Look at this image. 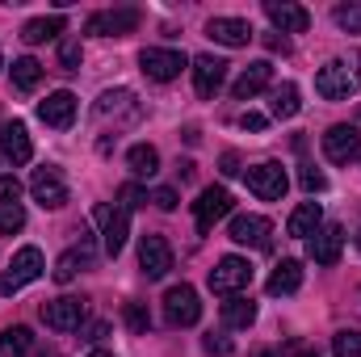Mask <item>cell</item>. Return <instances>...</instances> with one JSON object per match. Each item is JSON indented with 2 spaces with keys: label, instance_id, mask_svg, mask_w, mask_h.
I'll use <instances>...</instances> for the list:
<instances>
[{
  "label": "cell",
  "instance_id": "cell-1",
  "mask_svg": "<svg viewBox=\"0 0 361 357\" xmlns=\"http://www.w3.org/2000/svg\"><path fill=\"white\" fill-rule=\"evenodd\" d=\"M92 219H97V227H101V244H105V253L118 257V253L126 248V236H130V210H122L118 202H114V206L101 202V206L92 210Z\"/></svg>",
  "mask_w": 361,
  "mask_h": 357
},
{
  "label": "cell",
  "instance_id": "cell-2",
  "mask_svg": "<svg viewBox=\"0 0 361 357\" xmlns=\"http://www.w3.org/2000/svg\"><path fill=\"white\" fill-rule=\"evenodd\" d=\"M42 253L34 248V244H25V248H17L13 253V261H8V269L0 273V294H17L21 286H30L34 277H42Z\"/></svg>",
  "mask_w": 361,
  "mask_h": 357
},
{
  "label": "cell",
  "instance_id": "cell-3",
  "mask_svg": "<svg viewBox=\"0 0 361 357\" xmlns=\"http://www.w3.org/2000/svg\"><path fill=\"white\" fill-rule=\"evenodd\" d=\"M357 76L349 72V63L345 59H332V63H324L319 72H315V92L324 97V101H349L353 92H357Z\"/></svg>",
  "mask_w": 361,
  "mask_h": 357
},
{
  "label": "cell",
  "instance_id": "cell-4",
  "mask_svg": "<svg viewBox=\"0 0 361 357\" xmlns=\"http://www.w3.org/2000/svg\"><path fill=\"white\" fill-rule=\"evenodd\" d=\"M185 55L173 51V47H147L143 55H139V68L147 72V80H156V85H169V80H177L180 72H185Z\"/></svg>",
  "mask_w": 361,
  "mask_h": 357
},
{
  "label": "cell",
  "instance_id": "cell-5",
  "mask_svg": "<svg viewBox=\"0 0 361 357\" xmlns=\"http://www.w3.org/2000/svg\"><path fill=\"white\" fill-rule=\"evenodd\" d=\"M252 286V265L244 261V257H223L219 265L210 269V290L214 294H240V290H248Z\"/></svg>",
  "mask_w": 361,
  "mask_h": 357
},
{
  "label": "cell",
  "instance_id": "cell-6",
  "mask_svg": "<svg viewBox=\"0 0 361 357\" xmlns=\"http://www.w3.org/2000/svg\"><path fill=\"white\" fill-rule=\"evenodd\" d=\"M139 8H105V13H92L85 21V34L97 38H122V34H135L139 30Z\"/></svg>",
  "mask_w": 361,
  "mask_h": 357
},
{
  "label": "cell",
  "instance_id": "cell-7",
  "mask_svg": "<svg viewBox=\"0 0 361 357\" xmlns=\"http://www.w3.org/2000/svg\"><path fill=\"white\" fill-rule=\"evenodd\" d=\"M164 320L173 324V328H193L197 320H202V303H197V290L193 286H173L169 294H164Z\"/></svg>",
  "mask_w": 361,
  "mask_h": 357
},
{
  "label": "cell",
  "instance_id": "cell-8",
  "mask_svg": "<svg viewBox=\"0 0 361 357\" xmlns=\"http://www.w3.org/2000/svg\"><path fill=\"white\" fill-rule=\"evenodd\" d=\"M231 214V193L223 189V185H206L202 193H197V202H193V219H197V231H210L219 219H227Z\"/></svg>",
  "mask_w": 361,
  "mask_h": 357
},
{
  "label": "cell",
  "instance_id": "cell-9",
  "mask_svg": "<svg viewBox=\"0 0 361 357\" xmlns=\"http://www.w3.org/2000/svg\"><path fill=\"white\" fill-rule=\"evenodd\" d=\"M42 320L55 332H76L85 324V298H72V294L51 298V303H42Z\"/></svg>",
  "mask_w": 361,
  "mask_h": 357
},
{
  "label": "cell",
  "instance_id": "cell-10",
  "mask_svg": "<svg viewBox=\"0 0 361 357\" xmlns=\"http://www.w3.org/2000/svg\"><path fill=\"white\" fill-rule=\"evenodd\" d=\"M244 181H248V189L261 198V202H277L281 193H286V169L281 164H273V160H265V164H257V169H248L244 173Z\"/></svg>",
  "mask_w": 361,
  "mask_h": 357
},
{
  "label": "cell",
  "instance_id": "cell-11",
  "mask_svg": "<svg viewBox=\"0 0 361 357\" xmlns=\"http://www.w3.org/2000/svg\"><path fill=\"white\" fill-rule=\"evenodd\" d=\"M30 193L38 198L42 210H59L68 202V181L59 177V169H34L30 177Z\"/></svg>",
  "mask_w": 361,
  "mask_h": 357
},
{
  "label": "cell",
  "instance_id": "cell-12",
  "mask_svg": "<svg viewBox=\"0 0 361 357\" xmlns=\"http://www.w3.org/2000/svg\"><path fill=\"white\" fill-rule=\"evenodd\" d=\"M139 269H143L152 282L169 277V269H173V248H169L164 236H143V244H139Z\"/></svg>",
  "mask_w": 361,
  "mask_h": 357
},
{
  "label": "cell",
  "instance_id": "cell-13",
  "mask_svg": "<svg viewBox=\"0 0 361 357\" xmlns=\"http://www.w3.org/2000/svg\"><path fill=\"white\" fill-rule=\"evenodd\" d=\"M324 156L332 160V164H349L353 156H361V131L357 126H332L328 135H324Z\"/></svg>",
  "mask_w": 361,
  "mask_h": 357
},
{
  "label": "cell",
  "instance_id": "cell-14",
  "mask_svg": "<svg viewBox=\"0 0 361 357\" xmlns=\"http://www.w3.org/2000/svg\"><path fill=\"white\" fill-rule=\"evenodd\" d=\"M341 248H345V227L341 223H324L315 236H311V261L324 269H332L341 261Z\"/></svg>",
  "mask_w": 361,
  "mask_h": 357
},
{
  "label": "cell",
  "instance_id": "cell-15",
  "mask_svg": "<svg viewBox=\"0 0 361 357\" xmlns=\"http://www.w3.org/2000/svg\"><path fill=\"white\" fill-rule=\"evenodd\" d=\"M227 68L231 63H223V59H214V55H197L193 59V89L197 97H214V92L227 85Z\"/></svg>",
  "mask_w": 361,
  "mask_h": 357
},
{
  "label": "cell",
  "instance_id": "cell-16",
  "mask_svg": "<svg viewBox=\"0 0 361 357\" xmlns=\"http://www.w3.org/2000/svg\"><path fill=\"white\" fill-rule=\"evenodd\" d=\"M38 118H42L47 126H55V131H68V126L76 122V97L68 89L51 92L47 101H38Z\"/></svg>",
  "mask_w": 361,
  "mask_h": 357
},
{
  "label": "cell",
  "instance_id": "cell-17",
  "mask_svg": "<svg viewBox=\"0 0 361 357\" xmlns=\"http://www.w3.org/2000/svg\"><path fill=\"white\" fill-rule=\"evenodd\" d=\"M265 17H269L281 34H302L311 25V13L302 4H290V0H265Z\"/></svg>",
  "mask_w": 361,
  "mask_h": 357
},
{
  "label": "cell",
  "instance_id": "cell-18",
  "mask_svg": "<svg viewBox=\"0 0 361 357\" xmlns=\"http://www.w3.org/2000/svg\"><path fill=\"white\" fill-rule=\"evenodd\" d=\"M206 38H214L223 47H248L252 42V25L244 17H210L206 21Z\"/></svg>",
  "mask_w": 361,
  "mask_h": 357
},
{
  "label": "cell",
  "instance_id": "cell-19",
  "mask_svg": "<svg viewBox=\"0 0 361 357\" xmlns=\"http://www.w3.org/2000/svg\"><path fill=\"white\" fill-rule=\"evenodd\" d=\"M0 152L8 164H30L34 160V143H30V131L21 122H4L0 126Z\"/></svg>",
  "mask_w": 361,
  "mask_h": 357
},
{
  "label": "cell",
  "instance_id": "cell-20",
  "mask_svg": "<svg viewBox=\"0 0 361 357\" xmlns=\"http://www.w3.org/2000/svg\"><path fill=\"white\" fill-rule=\"evenodd\" d=\"M269 219L265 214H235L231 219V240L248 248H269Z\"/></svg>",
  "mask_w": 361,
  "mask_h": 357
},
{
  "label": "cell",
  "instance_id": "cell-21",
  "mask_svg": "<svg viewBox=\"0 0 361 357\" xmlns=\"http://www.w3.org/2000/svg\"><path fill=\"white\" fill-rule=\"evenodd\" d=\"M273 80V63L269 59H257V63H248L244 72H240V80L231 85V97L235 101H248V97H257V92H265Z\"/></svg>",
  "mask_w": 361,
  "mask_h": 357
},
{
  "label": "cell",
  "instance_id": "cell-22",
  "mask_svg": "<svg viewBox=\"0 0 361 357\" xmlns=\"http://www.w3.org/2000/svg\"><path fill=\"white\" fill-rule=\"evenodd\" d=\"M319 227H324V210H319V202H302V206H294V214H290V223H286V231H290L294 240H311Z\"/></svg>",
  "mask_w": 361,
  "mask_h": 357
},
{
  "label": "cell",
  "instance_id": "cell-23",
  "mask_svg": "<svg viewBox=\"0 0 361 357\" xmlns=\"http://www.w3.org/2000/svg\"><path fill=\"white\" fill-rule=\"evenodd\" d=\"M63 30H68V21H63L59 13H51V17H34V21H25V25H21V42L38 47V42H51V38H59Z\"/></svg>",
  "mask_w": 361,
  "mask_h": 357
},
{
  "label": "cell",
  "instance_id": "cell-24",
  "mask_svg": "<svg viewBox=\"0 0 361 357\" xmlns=\"http://www.w3.org/2000/svg\"><path fill=\"white\" fill-rule=\"evenodd\" d=\"M298 286H302V265H298V261H281V265L269 273V286H265V290H269L273 298H281V294H294Z\"/></svg>",
  "mask_w": 361,
  "mask_h": 357
},
{
  "label": "cell",
  "instance_id": "cell-25",
  "mask_svg": "<svg viewBox=\"0 0 361 357\" xmlns=\"http://www.w3.org/2000/svg\"><path fill=\"white\" fill-rule=\"evenodd\" d=\"M252 320H257V303H252V298L231 294V298L223 303V324H227V328H248Z\"/></svg>",
  "mask_w": 361,
  "mask_h": 357
},
{
  "label": "cell",
  "instance_id": "cell-26",
  "mask_svg": "<svg viewBox=\"0 0 361 357\" xmlns=\"http://www.w3.org/2000/svg\"><path fill=\"white\" fill-rule=\"evenodd\" d=\"M126 164H130L135 177H156V169H160V152H156L152 143H135V147L126 152Z\"/></svg>",
  "mask_w": 361,
  "mask_h": 357
},
{
  "label": "cell",
  "instance_id": "cell-27",
  "mask_svg": "<svg viewBox=\"0 0 361 357\" xmlns=\"http://www.w3.org/2000/svg\"><path fill=\"white\" fill-rule=\"evenodd\" d=\"M30 349H34V332H30L25 324L0 332V357H25Z\"/></svg>",
  "mask_w": 361,
  "mask_h": 357
},
{
  "label": "cell",
  "instance_id": "cell-28",
  "mask_svg": "<svg viewBox=\"0 0 361 357\" xmlns=\"http://www.w3.org/2000/svg\"><path fill=\"white\" fill-rule=\"evenodd\" d=\"M38 80H42V63L38 59H13V89L17 92H34L38 89Z\"/></svg>",
  "mask_w": 361,
  "mask_h": 357
},
{
  "label": "cell",
  "instance_id": "cell-29",
  "mask_svg": "<svg viewBox=\"0 0 361 357\" xmlns=\"http://www.w3.org/2000/svg\"><path fill=\"white\" fill-rule=\"evenodd\" d=\"M273 118H294V114H298V109H302V101H298V85H290V80H286V85H277V89H273Z\"/></svg>",
  "mask_w": 361,
  "mask_h": 357
},
{
  "label": "cell",
  "instance_id": "cell-30",
  "mask_svg": "<svg viewBox=\"0 0 361 357\" xmlns=\"http://www.w3.org/2000/svg\"><path fill=\"white\" fill-rule=\"evenodd\" d=\"M332 357H361V332L357 328H341L332 337Z\"/></svg>",
  "mask_w": 361,
  "mask_h": 357
},
{
  "label": "cell",
  "instance_id": "cell-31",
  "mask_svg": "<svg viewBox=\"0 0 361 357\" xmlns=\"http://www.w3.org/2000/svg\"><path fill=\"white\" fill-rule=\"evenodd\" d=\"M21 227H25V210H21V202L0 206V231H4V236H13V231H21Z\"/></svg>",
  "mask_w": 361,
  "mask_h": 357
},
{
  "label": "cell",
  "instance_id": "cell-32",
  "mask_svg": "<svg viewBox=\"0 0 361 357\" xmlns=\"http://www.w3.org/2000/svg\"><path fill=\"white\" fill-rule=\"evenodd\" d=\"M332 21H336L341 30H349V34H361V4H341V8L332 13Z\"/></svg>",
  "mask_w": 361,
  "mask_h": 357
},
{
  "label": "cell",
  "instance_id": "cell-33",
  "mask_svg": "<svg viewBox=\"0 0 361 357\" xmlns=\"http://www.w3.org/2000/svg\"><path fill=\"white\" fill-rule=\"evenodd\" d=\"M76 265H85V257H80V253H63V257H59V265H55V282H59V286H68V282L80 273Z\"/></svg>",
  "mask_w": 361,
  "mask_h": 357
},
{
  "label": "cell",
  "instance_id": "cell-34",
  "mask_svg": "<svg viewBox=\"0 0 361 357\" xmlns=\"http://www.w3.org/2000/svg\"><path fill=\"white\" fill-rule=\"evenodd\" d=\"M126 328H130V332H139V337L152 328V315L143 311V303H126Z\"/></svg>",
  "mask_w": 361,
  "mask_h": 357
},
{
  "label": "cell",
  "instance_id": "cell-35",
  "mask_svg": "<svg viewBox=\"0 0 361 357\" xmlns=\"http://www.w3.org/2000/svg\"><path fill=\"white\" fill-rule=\"evenodd\" d=\"M59 63H63V72H80V42L76 38L59 47Z\"/></svg>",
  "mask_w": 361,
  "mask_h": 357
},
{
  "label": "cell",
  "instance_id": "cell-36",
  "mask_svg": "<svg viewBox=\"0 0 361 357\" xmlns=\"http://www.w3.org/2000/svg\"><path fill=\"white\" fill-rule=\"evenodd\" d=\"M118 198H122V202H118L122 210H135V206H143V202H147V189H143V185H122V193H118Z\"/></svg>",
  "mask_w": 361,
  "mask_h": 357
},
{
  "label": "cell",
  "instance_id": "cell-37",
  "mask_svg": "<svg viewBox=\"0 0 361 357\" xmlns=\"http://www.w3.org/2000/svg\"><path fill=\"white\" fill-rule=\"evenodd\" d=\"M298 181H302V189H307V193H319V189H328V177H324L315 164H307V169L298 173Z\"/></svg>",
  "mask_w": 361,
  "mask_h": 357
},
{
  "label": "cell",
  "instance_id": "cell-38",
  "mask_svg": "<svg viewBox=\"0 0 361 357\" xmlns=\"http://www.w3.org/2000/svg\"><path fill=\"white\" fill-rule=\"evenodd\" d=\"M202 349H206L210 357H227V353H231V341H227V337H214V332H210V337L202 341Z\"/></svg>",
  "mask_w": 361,
  "mask_h": 357
},
{
  "label": "cell",
  "instance_id": "cell-39",
  "mask_svg": "<svg viewBox=\"0 0 361 357\" xmlns=\"http://www.w3.org/2000/svg\"><path fill=\"white\" fill-rule=\"evenodd\" d=\"M17 198H21V181L0 177V206H8V202H17Z\"/></svg>",
  "mask_w": 361,
  "mask_h": 357
},
{
  "label": "cell",
  "instance_id": "cell-40",
  "mask_svg": "<svg viewBox=\"0 0 361 357\" xmlns=\"http://www.w3.org/2000/svg\"><path fill=\"white\" fill-rule=\"evenodd\" d=\"M152 202H156L160 210H177V189H169V185H160V189L152 193Z\"/></svg>",
  "mask_w": 361,
  "mask_h": 357
},
{
  "label": "cell",
  "instance_id": "cell-41",
  "mask_svg": "<svg viewBox=\"0 0 361 357\" xmlns=\"http://www.w3.org/2000/svg\"><path fill=\"white\" fill-rule=\"evenodd\" d=\"M286 357H319V349L307 345V341H290V345H286Z\"/></svg>",
  "mask_w": 361,
  "mask_h": 357
},
{
  "label": "cell",
  "instance_id": "cell-42",
  "mask_svg": "<svg viewBox=\"0 0 361 357\" xmlns=\"http://www.w3.org/2000/svg\"><path fill=\"white\" fill-rule=\"evenodd\" d=\"M240 126H244V131H265V114L248 109V114H240Z\"/></svg>",
  "mask_w": 361,
  "mask_h": 357
},
{
  "label": "cell",
  "instance_id": "cell-43",
  "mask_svg": "<svg viewBox=\"0 0 361 357\" xmlns=\"http://www.w3.org/2000/svg\"><path fill=\"white\" fill-rule=\"evenodd\" d=\"M109 332V324H89V332H85V341H101Z\"/></svg>",
  "mask_w": 361,
  "mask_h": 357
},
{
  "label": "cell",
  "instance_id": "cell-44",
  "mask_svg": "<svg viewBox=\"0 0 361 357\" xmlns=\"http://www.w3.org/2000/svg\"><path fill=\"white\" fill-rule=\"evenodd\" d=\"M223 173H227V177H235V173H240V160H235V156H231V152H227V156H223Z\"/></svg>",
  "mask_w": 361,
  "mask_h": 357
},
{
  "label": "cell",
  "instance_id": "cell-45",
  "mask_svg": "<svg viewBox=\"0 0 361 357\" xmlns=\"http://www.w3.org/2000/svg\"><path fill=\"white\" fill-rule=\"evenodd\" d=\"M34 357H59V353H55V349H38Z\"/></svg>",
  "mask_w": 361,
  "mask_h": 357
},
{
  "label": "cell",
  "instance_id": "cell-46",
  "mask_svg": "<svg viewBox=\"0 0 361 357\" xmlns=\"http://www.w3.org/2000/svg\"><path fill=\"white\" fill-rule=\"evenodd\" d=\"M89 357H114V353H105V349H92V353Z\"/></svg>",
  "mask_w": 361,
  "mask_h": 357
},
{
  "label": "cell",
  "instance_id": "cell-47",
  "mask_svg": "<svg viewBox=\"0 0 361 357\" xmlns=\"http://www.w3.org/2000/svg\"><path fill=\"white\" fill-rule=\"evenodd\" d=\"M257 357H277V353H269V349H265V353H257Z\"/></svg>",
  "mask_w": 361,
  "mask_h": 357
},
{
  "label": "cell",
  "instance_id": "cell-48",
  "mask_svg": "<svg viewBox=\"0 0 361 357\" xmlns=\"http://www.w3.org/2000/svg\"><path fill=\"white\" fill-rule=\"evenodd\" d=\"M357 248H361V231H357Z\"/></svg>",
  "mask_w": 361,
  "mask_h": 357
},
{
  "label": "cell",
  "instance_id": "cell-49",
  "mask_svg": "<svg viewBox=\"0 0 361 357\" xmlns=\"http://www.w3.org/2000/svg\"><path fill=\"white\" fill-rule=\"evenodd\" d=\"M0 68H4V55H0Z\"/></svg>",
  "mask_w": 361,
  "mask_h": 357
}]
</instances>
